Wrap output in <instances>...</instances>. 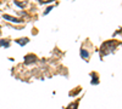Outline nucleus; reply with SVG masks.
I'll return each mask as SVG.
<instances>
[{
	"instance_id": "obj_1",
	"label": "nucleus",
	"mask_w": 122,
	"mask_h": 109,
	"mask_svg": "<svg viewBox=\"0 0 122 109\" xmlns=\"http://www.w3.org/2000/svg\"><path fill=\"white\" fill-rule=\"evenodd\" d=\"M37 61V57L34 56V55H27L26 57H25V63L26 64H30V63H33V62H36Z\"/></svg>"
},
{
	"instance_id": "obj_2",
	"label": "nucleus",
	"mask_w": 122,
	"mask_h": 109,
	"mask_svg": "<svg viewBox=\"0 0 122 109\" xmlns=\"http://www.w3.org/2000/svg\"><path fill=\"white\" fill-rule=\"evenodd\" d=\"M6 21H10V22H15V23H20V22H22L20 18H15V17H12V16H9V15H4L3 16Z\"/></svg>"
},
{
	"instance_id": "obj_3",
	"label": "nucleus",
	"mask_w": 122,
	"mask_h": 109,
	"mask_svg": "<svg viewBox=\"0 0 122 109\" xmlns=\"http://www.w3.org/2000/svg\"><path fill=\"white\" fill-rule=\"evenodd\" d=\"M28 41H29V39H28V38H23V39H16V43H17V44H20L21 46H25V45H26Z\"/></svg>"
},
{
	"instance_id": "obj_4",
	"label": "nucleus",
	"mask_w": 122,
	"mask_h": 109,
	"mask_svg": "<svg viewBox=\"0 0 122 109\" xmlns=\"http://www.w3.org/2000/svg\"><path fill=\"white\" fill-rule=\"evenodd\" d=\"M0 46H3V47H9V46H10V41L7 40V39L0 40Z\"/></svg>"
},
{
	"instance_id": "obj_5",
	"label": "nucleus",
	"mask_w": 122,
	"mask_h": 109,
	"mask_svg": "<svg viewBox=\"0 0 122 109\" xmlns=\"http://www.w3.org/2000/svg\"><path fill=\"white\" fill-rule=\"evenodd\" d=\"M81 56H82V58H84V59H88V58H89V53L84 50V48H82V50H81Z\"/></svg>"
},
{
	"instance_id": "obj_6",
	"label": "nucleus",
	"mask_w": 122,
	"mask_h": 109,
	"mask_svg": "<svg viewBox=\"0 0 122 109\" xmlns=\"http://www.w3.org/2000/svg\"><path fill=\"white\" fill-rule=\"evenodd\" d=\"M77 105H78V102H73L67 107V109H77Z\"/></svg>"
},
{
	"instance_id": "obj_7",
	"label": "nucleus",
	"mask_w": 122,
	"mask_h": 109,
	"mask_svg": "<svg viewBox=\"0 0 122 109\" xmlns=\"http://www.w3.org/2000/svg\"><path fill=\"white\" fill-rule=\"evenodd\" d=\"M51 1H54V0H39L40 4H46V3H51Z\"/></svg>"
},
{
	"instance_id": "obj_8",
	"label": "nucleus",
	"mask_w": 122,
	"mask_h": 109,
	"mask_svg": "<svg viewBox=\"0 0 122 109\" xmlns=\"http://www.w3.org/2000/svg\"><path fill=\"white\" fill-rule=\"evenodd\" d=\"M51 9H53V6H50V7H48V9L45 10V11H44V15H46V13H48V12L50 11V10H51Z\"/></svg>"
}]
</instances>
